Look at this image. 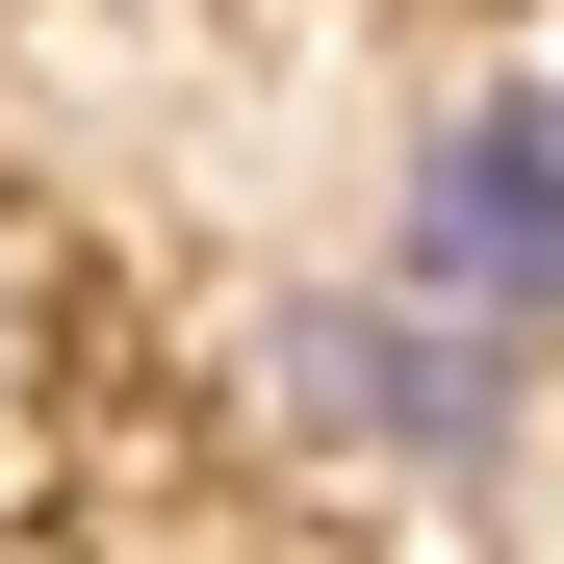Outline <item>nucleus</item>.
Listing matches in <instances>:
<instances>
[{
    "label": "nucleus",
    "mask_w": 564,
    "mask_h": 564,
    "mask_svg": "<svg viewBox=\"0 0 564 564\" xmlns=\"http://www.w3.org/2000/svg\"><path fill=\"white\" fill-rule=\"evenodd\" d=\"M513 386L539 359H488L462 308H411V282H282L257 308V411L359 462V488H513Z\"/></svg>",
    "instance_id": "f257e3e1"
},
{
    "label": "nucleus",
    "mask_w": 564,
    "mask_h": 564,
    "mask_svg": "<svg viewBox=\"0 0 564 564\" xmlns=\"http://www.w3.org/2000/svg\"><path fill=\"white\" fill-rule=\"evenodd\" d=\"M386 282L462 308L488 359H564V104H539V77H513V104H436L411 206H386Z\"/></svg>",
    "instance_id": "f03ea898"
},
{
    "label": "nucleus",
    "mask_w": 564,
    "mask_h": 564,
    "mask_svg": "<svg viewBox=\"0 0 564 564\" xmlns=\"http://www.w3.org/2000/svg\"><path fill=\"white\" fill-rule=\"evenodd\" d=\"M26 359H52V282H26V231H0V411H26Z\"/></svg>",
    "instance_id": "7ed1b4c3"
}]
</instances>
